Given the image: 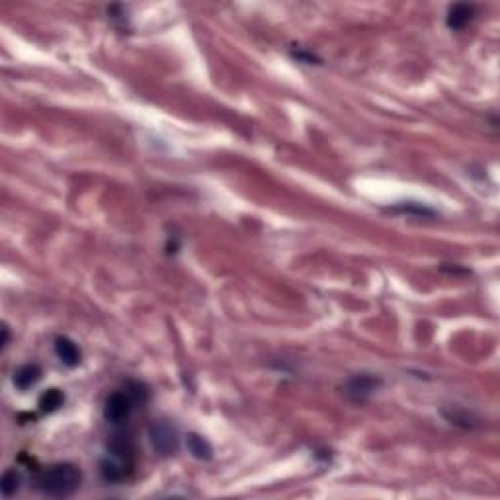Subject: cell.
<instances>
[{
	"label": "cell",
	"mask_w": 500,
	"mask_h": 500,
	"mask_svg": "<svg viewBox=\"0 0 500 500\" xmlns=\"http://www.w3.org/2000/svg\"><path fill=\"white\" fill-rule=\"evenodd\" d=\"M41 376H43V371H41V367L38 364L22 365V367H18L14 371V387L20 389V391H27V389H31L40 381Z\"/></svg>",
	"instance_id": "obj_8"
},
{
	"label": "cell",
	"mask_w": 500,
	"mask_h": 500,
	"mask_svg": "<svg viewBox=\"0 0 500 500\" xmlns=\"http://www.w3.org/2000/svg\"><path fill=\"white\" fill-rule=\"evenodd\" d=\"M291 57L293 59H298V61H301V63H307V65H313V63H319V59L315 57L313 53H307V51H303V49H293L291 51Z\"/></svg>",
	"instance_id": "obj_16"
},
{
	"label": "cell",
	"mask_w": 500,
	"mask_h": 500,
	"mask_svg": "<svg viewBox=\"0 0 500 500\" xmlns=\"http://www.w3.org/2000/svg\"><path fill=\"white\" fill-rule=\"evenodd\" d=\"M106 447H108L109 458H116V460L125 461L129 465H135V442H133L131 434H111Z\"/></svg>",
	"instance_id": "obj_5"
},
{
	"label": "cell",
	"mask_w": 500,
	"mask_h": 500,
	"mask_svg": "<svg viewBox=\"0 0 500 500\" xmlns=\"http://www.w3.org/2000/svg\"><path fill=\"white\" fill-rule=\"evenodd\" d=\"M133 467L135 465H129L125 461L116 460V458H109L106 456L102 463H100V475L106 483H122L125 479H129L133 473Z\"/></svg>",
	"instance_id": "obj_6"
},
{
	"label": "cell",
	"mask_w": 500,
	"mask_h": 500,
	"mask_svg": "<svg viewBox=\"0 0 500 500\" xmlns=\"http://www.w3.org/2000/svg\"><path fill=\"white\" fill-rule=\"evenodd\" d=\"M149 440L153 449L161 458H170L180 449V434L172 422L155 420L149 426Z\"/></svg>",
	"instance_id": "obj_2"
},
{
	"label": "cell",
	"mask_w": 500,
	"mask_h": 500,
	"mask_svg": "<svg viewBox=\"0 0 500 500\" xmlns=\"http://www.w3.org/2000/svg\"><path fill=\"white\" fill-rule=\"evenodd\" d=\"M391 213H401V215H412V217H436V211L422 205V203H415V202H403L397 203L389 207Z\"/></svg>",
	"instance_id": "obj_12"
},
{
	"label": "cell",
	"mask_w": 500,
	"mask_h": 500,
	"mask_svg": "<svg viewBox=\"0 0 500 500\" xmlns=\"http://www.w3.org/2000/svg\"><path fill=\"white\" fill-rule=\"evenodd\" d=\"M475 18V8L471 4H453L447 10L446 24L449 29H461Z\"/></svg>",
	"instance_id": "obj_9"
},
{
	"label": "cell",
	"mask_w": 500,
	"mask_h": 500,
	"mask_svg": "<svg viewBox=\"0 0 500 500\" xmlns=\"http://www.w3.org/2000/svg\"><path fill=\"white\" fill-rule=\"evenodd\" d=\"M135 408V403L125 391H118L109 395L106 405H104V419L111 424H123L129 419L131 410Z\"/></svg>",
	"instance_id": "obj_4"
},
{
	"label": "cell",
	"mask_w": 500,
	"mask_h": 500,
	"mask_svg": "<svg viewBox=\"0 0 500 500\" xmlns=\"http://www.w3.org/2000/svg\"><path fill=\"white\" fill-rule=\"evenodd\" d=\"M123 391L131 397V401L135 403V406H143L147 401H149V389H147V385H143L141 381H127Z\"/></svg>",
	"instance_id": "obj_14"
},
{
	"label": "cell",
	"mask_w": 500,
	"mask_h": 500,
	"mask_svg": "<svg viewBox=\"0 0 500 500\" xmlns=\"http://www.w3.org/2000/svg\"><path fill=\"white\" fill-rule=\"evenodd\" d=\"M63 405H65V393L61 391V389H57V387H51V389L43 391L40 395V399H38L40 410L41 412H47V415L57 412Z\"/></svg>",
	"instance_id": "obj_11"
},
{
	"label": "cell",
	"mask_w": 500,
	"mask_h": 500,
	"mask_svg": "<svg viewBox=\"0 0 500 500\" xmlns=\"http://www.w3.org/2000/svg\"><path fill=\"white\" fill-rule=\"evenodd\" d=\"M2 334H4V338H2V350L8 346V342H10V330H8V326L4 325L2 326Z\"/></svg>",
	"instance_id": "obj_17"
},
{
	"label": "cell",
	"mask_w": 500,
	"mask_h": 500,
	"mask_svg": "<svg viewBox=\"0 0 500 500\" xmlns=\"http://www.w3.org/2000/svg\"><path fill=\"white\" fill-rule=\"evenodd\" d=\"M446 415V419L451 422V424H458V426H463V428H473L475 424H477V419H475L473 415H469V412H460V410H453L451 415L449 412H444Z\"/></svg>",
	"instance_id": "obj_15"
},
{
	"label": "cell",
	"mask_w": 500,
	"mask_h": 500,
	"mask_svg": "<svg viewBox=\"0 0 500 500\" xmlns=\"http://www.w3.org/2000/svg\"><path fill=\"white\" fill-rule=\"evenodd\" d=\"M55 354L61 360V364L67 365V367H77L82 360L81 348L77 346V342H73L68 337L55 338Z\"/></svg>",
	"instance_id": "obj_7"
},
{
	"label": "cell",
	"mask_w": 500,
	"mask_h": 500,
	"mask_svg": "<svg viewBox=\"0 0 500 500\" xmlns=\"http://www.w3.org/2000/svg\"><path fill=\"white\" fill-rule=\"evenodd\" d=\"M186 446H188V451L196 458V460L209 461L213 458V447H211V444H209L203 436H200V434L196 432L188 434Z\"/></svg>",
	"instance_id": "obj_10"
},
{
	"label": "cell",
	"mask_w": 500,
	"mask_h": 500,
	"mask_svg": "<svg viewBox=\"0 0 500 500\" xmlns=\"http://www.w3.org/2000/svg\"><path fill=\"white\" fill-rule=\"evenodd\" d=\"M20 485H22V479H20V473L16 469H6L2 479H0V490L4 497H14L18 490H20Z\"/></svg>",
	"instance_id": "obj_13"
},
{
	"label": "cell",
	"mask_w": 500,
	"mask_h": 500,
	"mask_svg": "<svg viewBox=\"0 0 500 500\" xmlns=\"http://www.w3.org/2000/svg\"><path fill=\"white\" fill-rule=\"evenodd\" d=\"M82 483L81 469L73 463H55L40 471L36 479V488L45 497L65 499L75 495Z\"/></svg>",
	"instance_id": "obj_1"
},
{
	"label": "cell",
	"mask_w": 500,
	"mask_h": 500,
	"mask_svg": "<svg viewBox=\"0 0 500 500\" xmlns=\"http://www.w3.org/2000/svg\"><path fill=\"white\" fill-rule=\"evenodd\" d=\"M381 385H383V379L379 376L362 371V373H354L344 381L342 393L352 403H365L373 393L379 391Z\"/></svg>",
	"instance_id": "obj_3"
}]
</instances>
